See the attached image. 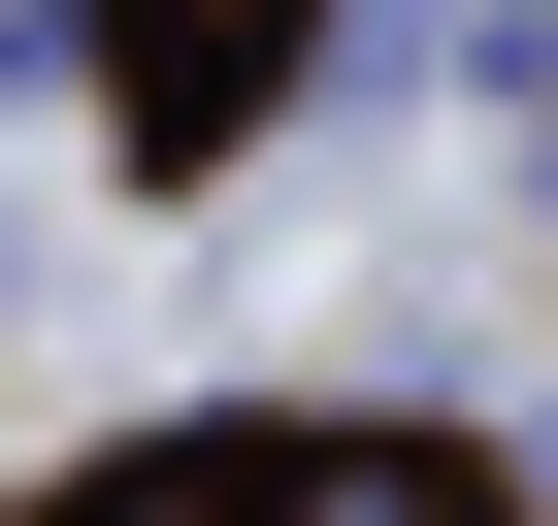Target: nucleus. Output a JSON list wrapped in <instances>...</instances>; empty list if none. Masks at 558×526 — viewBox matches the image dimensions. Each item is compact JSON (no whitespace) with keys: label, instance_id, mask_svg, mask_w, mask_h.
<instances>
[{"label":"nucleus","instance_id":"f257e3e1","mask_svg":"<svg viewBox=\"0 0 558 526\" xmlns=\"http://www.w3.org/2000/svg\"><path fill=\"white\" fill-rule=\"evenodd\" d=\"M296 526H460V493H395V461H362V493H296Z\"/></svg>","mask_w":558,"mask_h":526}]
</instances>
